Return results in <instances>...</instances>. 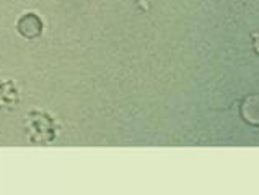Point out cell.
<instances>
[{"label":"cell","mask_w":259,"mask_h":195,"mask_svg":"<svg viewBox=\"0 0 259 195\" xmlns=\"http://www.w3.org/2000/svg\"><path fill=\"white\" fill-rule=\"evenodd\" d=\"M18 31L25 37H38L42 31V21L38 15L34 13H26L18 20Z\"/></svg>","instance_id":"obj_1"},{"label":"cell","mask_w":259,"mask_h":195,"mask_svg":"<svg viewBox=\"0 0 259 195\" xmlns=\"http://www.w3.org/2000/svg\"><path fill=\"white\" fill-rule=\"evenodd\" d=\"M243 116L246 121L259 125V96L248 98L243 104Z\"/></svg>","instance_id":"obj_2"}]
</instances>
